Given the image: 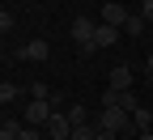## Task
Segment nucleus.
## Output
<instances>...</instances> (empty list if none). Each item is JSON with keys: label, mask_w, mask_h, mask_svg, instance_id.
<instances>
[{"label": "nucleus", "mask_w": 153, "mask_h": 140, "mask_svg": "<svg viewBox=\"0 0 153 140\" xmlns=\"http://www.w3.org/2000/svg\"><path fill=\"white\" fill-rule=\"evenodd\" d=\"M136 140H153V132H140V136H136Z\"/></svg>", "instance_id": "19"}, {"label": "nucleus", "mask_w": 153, "mask_h": 140, "mask_svg": "<svg viewBox=\"0 0 153 140\" xmlns=\"http://www.w3.org/2000/svg\"><path fill=\"white\" fill-rule=\"evenodd\" d=\"M119 38H123V30H115V26H94V47H115V43H119Z\"/></svg>", "instance_id": "6"}, {"label": "nucleus", "mask_w": 153, "mask_h": 140, "mask_svg": "<svg viewBox=\"0 0 153 140\" xmlns=\"http://www.w3.org/2000/svg\"><path fill=\"white\" fill-rule=\"evenodd\" d=\"M47 136H55V140H72V123H68L64 110H55V115L47 119Z\"/></svg>", "instance_id": "5"}, {"label": "nucleus", "mask_w": 153, "mask_h": 140, "mask_svg": "<svg viewBox=\"0 0 153 140\" xmlns=\"http://www.w3.org/2000/svg\"><path fill=\"white\" fill-rule=\"evenodd\" d=\"M64 115H68V123H72V127H85V123H89V110H85V106H68Z\"/></svg>", "instance_id": "11"}, {"label": "nucleus", "mask_w": 153, "mask_h": 140, "mask_svg": "<svg viewBox=\"0 0 153 140\" xmlns=\"http://www.w3.org/2000/svg\"><path fill=\"white\" fill-rule=\"evenodd\" d=\"M0 123H4V119H0Z\"/></svg>", "instance_id": "20"}, {"label": "nucleus", "mask_w": 153, "mask_h": 140, "mask_svg": "<svg viewBox=\"0 0 153 140\" xmlns=\"http://www.w3.org/2000/svg\"><path fill=\"white\" fill-rule=\"evenodd\" d=\"M17 98H22V89L9 85V81H0V106H4V102H17Z\"/></svg>", "instance_id": "12"}, {"label": "nucleus", "mask_w": 153, "mask_h": 140, "mask_svg": "<svg viewBox=\"0 0 153 140\" xmlns=\"http://www.w3.org/2000/svg\"><path fill=\"white\" fill-rule=\"evenodd\" d=\"M98 140H119L115 132H106V127H98Z\"/></svg>", "instance_id": "18"}, {"label": "nucleus", "mask_w": 153, "mask_h": 140, "mask_svg": "<svg viewBox=\"0 0 153 140\" xmlns=\"http://www.w3.org/2000/svg\"><path fill=\"white\" fill-rule=\"evenodd\" d=\"M17 132H22V123H0V140H17Z\"/></svg>", "instance_id": "13"}, {"label": "nucleus", "mask_w": 153, "mask_h": 140, "mask_svg": "<svg viewBox=\"0 0 153 140\" xmlns=\"http://www.w3.org/2000/svg\"><path fill=\"white\" fill-rule=\"evenodd\" d=\"M47 55H51L47 38H30V43H22V59H30V64H43Z\"/></svg>", "instance_id": "4"}, {"label": "nucleus", "mask_w": 153, "mask_h": 140, "mask_svg": "<svg viewBox=\"0 0 153 140\" xmlns=\"http://www.w3.org/2000/svg\"><path fill=\"white\" fill-rule=\"evenodd\" d=\"M9 30H13V13H9V9H0V34H9Z\"/></svg>", "instance_id": "16"}, {"label": "nucleus", "mask_w": 153, "mask_h": 140, "mask_svg": "<svg viewBox=\"0 0 153 140\" xmlns=\"http://www.w3.org/2000/svg\"><path fill=\"white\" fill-rule=\"evenodd\" d=\"M72 140H98V132H94L89 123H85V127H72Z\"/></svg>", "instance_id": "14"}, {"label": "nucleus", "mask_w": 153, "mask_h": 140, "mask_svg": "<svg viewBox=\"0 0 153 140\" xmlns=\"http://www.w3.org/2000/svg\"><path fill=\"white\" fill-rule=\"evenodd\" d=\"M132 81H136V76H132V68H128V64H119V68H111V89H119V93H128V89H132Z\"/></svg>", "instance_id": "8"}, {"label": "nucleus", "mask_w": 153, "mask_h": 140, "mask_svg": "<svg viewBox=\"0 0 153 140\" xmlns=\"http://www.w3.org/2000/svg\"><path fill=\"white\" fill-rule=\"evenodd\" d=\"M128 9L123 4H102V26H115V30H123V21H128Z\"/></svg>", "instance_id": "7"}, {"label": "nucleus", "mask_w": 153, "mask_h": 140, "mask_svg": "<svg viewBox=\"0 0 153 140\" xmlns=\"http://www.w3.org/2000/svg\"><path fill=\"white\" fill-rule=\"evenodd\" d=\"M17 140H43V132H38V127H30V123H22V132H17Z\"/></svg>", "instance_id": "15"}, {"label": "nucleus", "mask_w": 153, "mask_h": 140, "mask_svg": "<svg viewBox=\"0 0 153 140\" xmlns=\"http://www.w3.org/2000/svg\"><path fill=\"white\" fill-rule=\"evenodd\" d=\"M128 110H119V106H102V115H98V127H106V132H115V136H119V132H132V136H136V123H128Z\"/></svg>", "instance_id": "1"}, {"label": "nucleus", "mask_w": 153, "mask_h": 140, "mask_svg": "<svg viewBox=\"0 0 153 140\" xmlns=\"http://www.w3.org/2000/svg\"><path fill=\"white\" fill-rule=\"evenodd\" d=\"M72 38H76L81 51H94V21H89V17H76V21H72Z\"/></svg>", "instance_id": "3"}, {"label": "nucleus", "mask_w": 153, "mask_h": 140, "mask_svg": "<svg viewBox=\"0 0 153 140\" xmlns=\"http://www.w3.org/2000/svg\"><path fill=\"white\" fill-rule=\"evenodd\" d=\"M132 123H136V136L140 132H153V110L149 106H136V110H132Z\"/></svg>", "instance_id": "9"}, {"label": "nucleus", "mask_w": 153, "mask_h": 140, "mask_svg": "<svg viewBox=\"0 0 153 140\" xmlns=\"http://www.w3.org/2000/svg\"><path fill=\"white\" fill-rule=\"evenodd\" d=\"M51 115H55L51 98H30V106H26V123H30V127H47Z\"/></svg>", "instance_id": "2"}, {"label": "nucleus", "mask_w": 153, "mask_h": 140, "mask_svg": "<svg viewBox=\"0 0 153 140\" xmlns=\"http://www.w3.org/2000/svg\"><path fill=\"white\" fill-rule=\"evenodd\" d=\"M140 17H145V21H153V0H140Z\"/></svg>", "instance_id": "17"}, {"label": "nucleus", "mask_w": 153, "mask_h": 140, "mask_svg": "<svg viewBox=\"0 0 153 140\" xmlns=\"http://www.w3.org/2000/svg\"><path fill=\"white\" fill-rule=\"evenodd\" d=\"M145 26H149L145 17H140V13H132L128 21H123V38H140V34H145Z\"/></svg>", "instance_id": "10"}]
</instances>
